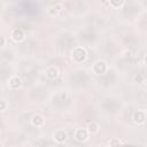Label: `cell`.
I'll use <instances>...</instances> for the list:
<instances>
[{"label": "cell", "instance_id": "obj_13", "mask_svg": "<svg viewBox=\"0 0 147 147\" xmlns=\"http://www.w3.org/2000/svg\"><path fill=\"white\" fill-rule=\"evenodd\" d=\"M123 5H124V1H110L109 2V6L115 8V9H117L118 7H122Z\"/></svg>", "mask_w": 147, "mask_h": 147}, {"label": "cell", "instance_id": "obj_11", "mask_svg": "<svg viewBox=\"0 0 147 147\" xmlns=\"http://www.w3.org/2000/svg\"><path fill=\"white\" fill-rule=\"evenodd\" d=\"M61 8H62V6H61V5H59V3L53 5V6H52V7H49V8H48V10H47V11H48V15H49V16H55V15L60 11V9H61Z\"/></svg>", "mask_w": 147, "mask_h": 147}, {"label": "cell", "instance_id": "obj_6", "mask_svg": "<svg viewBox=\"0 0 147 147\" xmlns=\"http://www.w3.org/2000/svg\"><path fill=\"white\" fill-rule=\"evenodd\" d=\"M147 119V114L145 110H136L132 116V121L136 124H144Z\"/></svg>", "mask_w": 147, "mask_h": 147}, {"label": "cell", "instance_id": "obj_17", "mask_svg": "<svg viewBox=\"0 0 147 147\" xmlns=\"http://www.w3.org/2000/svg\"><path fill=\"white\" fill-rule=\"evenodd\" d=\"M144 61H145V63H146V64H147V55H146V56H145V59H144Z\"/></svg>", "mask_w": 147, "mask_h": 147}, {"label": "cell", "instance_id": "obj_5", "mask_svg": "<svg viewBox=\"0 0 147 147\" xmlns=\"http://www.w3.org/2000/svg\"><path fill=\"white\" fill-rule=\"evenodd\" d=\"M88 136L90 132L87 131V129H77L74 133V137L78 142H85L88 139Z\"/></svg>", "mask_w": 147, "mask_h": 147}, {"label": "cell", "instance_id": "obj_16", "mask_svg": "<svg viewBox=\"0 0 147 147\" xmlns=\"http://www.w3.org/2000/svg\"><path fill=\"white\" fill-rule=\"evenodd\" d=\"M5 44H6V39L5 37H1V47H5Z\"/></svg>", "mask_w": 147, "mask_h": 147}, {"label": "cell", "instance_id": "obj_15", "mask_svg": "<svg viewBox=\"0 0 147 147\" xmlns=\"http://www.w3.org/2000/svg\"><path fill=\"white\" fill-rule=\"evenodd\" d=\"M6 109V101H1V110L3 111Z\"/></svg>", "mask_w": 147, "mask_h": 147}, {"label": "cell", "instance_id": "obj_8", "mask_svg": "<svg viewBox=\"0 0 147 147\" xmlns=\"http://www.w3.org/2000/svg\"><path fill=\"white\" fill-rule=\"evenodd\" d=\"M31 124L34 127H42L45 125V117L41 114H36L31 118Z\"/></svg>", "mask_w": 147, "mask_h": 147}, {"label": "cell", "instance_id": "obj_7", "mask_svg": "<svg viewBox=\"0 0 147 147\" xmlns=\"http://www.w3.org/2000/svg\"><path fill=\"white\" fill-rule=\"evenodd\" d=\"M7 85L11 90H18L22 86V79L18 76H11L7 82Z\"/></svg>", "mask_w": 147, "mask_h": 147}, {"label": "cell", "instance_id": "obj_1", "mask_svg": "<svg viewBox=\"0 0 147 147\" xmlns=\"http://www.w3.org/2000/svg\"><path fill=\"white\" fill-rule=\"evenodd\" d=\"M71 60L76 63H82L87 59V52L84 47H75L71 52Z\"/></svg>", "mask_w": 147, "mask_h": 147}, {"label": "cell", "instance_id": "obj_4", "mask_svg": "<svg viewBox=\"0 0 147 147\" xmlns=\"http://www.w3.org/2000/svg\"><path fill=\"white\" fill-rule=\"evenodd\" d=\"M10 38L14 42H22L25 39V33L22 29L16 28L10 32Z\"/></svg>", "mask_w": 147, "mask_h": 147}, {"label": "cell", "instance_id": "obj_3", "mask_svg": "<svg viewBox=\"0 0 147 147\" xmlns=\"http://www.w3.org/2000/svg\"><path fill=\"white\" fill-rule=\"evenodd\" d=\"M67 139H68V133H67L65 130H62V129L56 130V131L54 132V134H53V140H54L56 144H59V145L64 144V142L67 141Z\"/></svg>", "mask_w": 147, "mask_h": 147}, {"label": "cell", "instance_id": "obj_9", "mask_svg": "<svg viewBox=\"0 0 147 147\" xmlns=\"http://www.w3.org/2000/svg\"><path fill=\"white\" fill-rule=\"evenodd\" d=\"M59 75H60V71H59V69H57L56 67H54V65L48 67V68L46 69V76H47V78H49V79H55V78L59 77Z\"/></svg>", "mask_w": 147, "mask_h": 147}, {"label": "cell", "instance_id": "obj_12", "mask_svg": "<svg viewBox=\"0 0 147 147\" xmlns=\"http://www.w3.org/2000/svg\"><path fill=\"white\" fill-rule=\"evenodd\" d=\"M109 146H110V147H121L122 144H121V140H119V139L113 138V139L109 141Z\"/></svg>", "mask_w": 147, "mask_h": 147}, {"label": "cell", "instance_id": "obj_2", "mask_svg": "<svg viewBox=\"0 0 147 147\" xmlns=\"http://www.w3.org/2000/svg\"><path fill=\"white\" fill-rule=\"evenodd\" d=\"M107 70H108V65H107V63H106L105 61H102V60L96 61V62L93 64V67H92V71H93V74L96 75V76H101V75L106 74Z\"/></svg>", "mask_w": 147, "mask_h": 147}, {"label": "cell", "instance_id": "obj_14", "mask_svg": "<svg viewBox=\"0 0 147 147\" xmlns=\"http://www.w3.org/2000/svg\"><path fill=\"white\" fill-rule=\"evenodd\" d=\"M133 79H134V82H136V83H141V82H142V79H144V77H142L141 75H136Z\"/></svg>", "mask_w": 147, "mask_h": 147}, {"label": "cell", "instance_id": "obj_10", "mask_svg": "<svg viewBox=\"0 0 147 147\" xmlns=\"http://www.w3.org/2000/svg\"><path fill=\"white\" fill-rule=\"evenodd\" d=\"M99 129H100V126H99V124H98L96 122H92V123H90L88 126H87V131L90 132V134H95V133H98V132H99Z\"/></svg>", "mask_w": 147, "mask_h": 147}, {"label": "cell", "instance_id": "obj_19", "mask_svg": "<svg viewBox=\"0 0 147 147\" xmlns=\"http://www.w3.org/2000/svg\"><path fill=\"white\" fill-rule=\"evenodd\" d=\"M101 147H106V146H101Z\"/></svg>", "mask_w": 147, "mask_h": 147}, {"label": "cell", "instance_id": "obj_18", "mask_svg": "<svg viewBox=\"0 0 147 147\" xmlns=\"http://www.w3.org/2000/svg\"><path fill=\"white\" fill-rule=\"evenodd\" d=\"M38 147H48L47 145H40V146H38Z\"/></svg>", "mask_w": 147, "mask_h": 147}]
</instances>
